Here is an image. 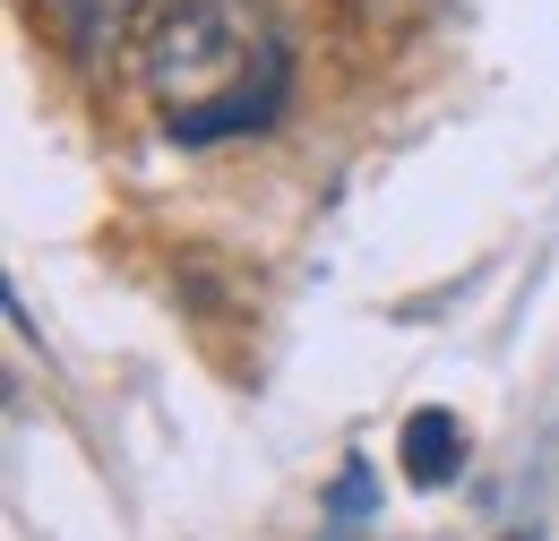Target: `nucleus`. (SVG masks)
Wrapping results in <instances>:
<instances>
[{
	"instance_id": "f257e3e1",
	"label": "nucleus",
	"mask_w": 559,
	"mask_h": 541,
	"mask_svg": "<svg viewBox=\"0 0 559 541\" xmlns=\"http://www.w3.org/2000/svg\"><path fill=\"white\" fill-rule=\"evenodd\" d=\"M284 26L267 0H164L146 35V95L164 130L207 146V137L267 130L284 112Z\"/></svg>"
},
{
	"instance_id": "f03ea898",
	"label": "nucleus",
	"mask_w": 559,
	"mask_h": 541,
	"mask_svg": "<svg viewBox=\"0 0 559 541\" xmlns=\"http://www.w3.org/2000/svg\"><path fill=\"white\" fill-rule=\"evenodd\" d=\"M405 473L421 481V490H439V481H456V465H465V430H456V412H414L405 421Z\"/></svg>"
},
{
	"instance_id": "7ed1b4c3",
	"label": "nucleus",
	"mask_w": 559,
	"mask_h": 541,
	"mask_svg": "<svg viewBox=\"0 0 559 541\" xmlns=\"http://www.w3.org/2000/svg\"><path fill=\"white\" fill-rule=\"evenodd\" d=\"M52 17H61L78 61H112L121 35H130V17H139V0H52Z\"/></svg>"
},
{
	"instance_id": "20e7f679",
	"label": "nucleus",
	"mask_w": 559,
	"mask_h": 541,
	"mask_svg": "<svg viewBox=\"0 0 559 541\" xmlns=\"http://www.w3.org/2000/svg\"><path fill=\"white\" fill-rule=\"evenodd\" d=\"M508 541H534V533H508Z\"/></svg>"
}]
</instances>
